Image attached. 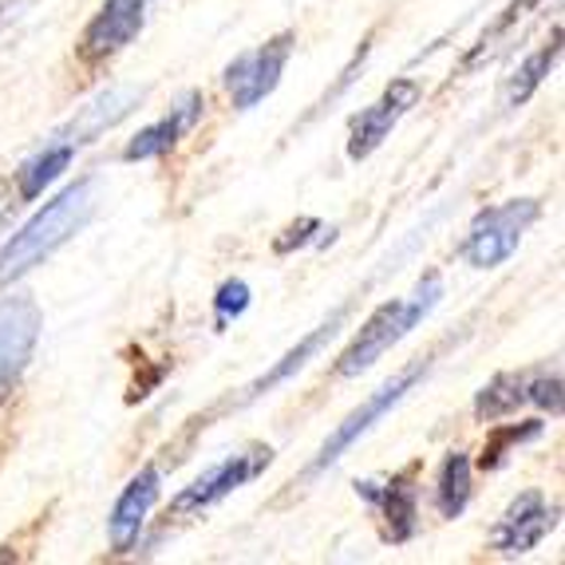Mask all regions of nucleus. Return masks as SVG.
I'll use <instances>...</instances> for the list:
<instances>
[{
	"label": "nucleus",
	"mask_w": 565,
	"mask_h": 565,
	"mask_svg": "<svg viewBox=\"0 0 565 565\" xmlns=\"http://www.w3.org/2000/svg\"><path fill=\"white\" fill-rule=\"evenodd\" d=\"M95 214V182L79 179L67 190H60L56 199L44 202V210L24 222L9 242L0 245V285H12L17 277L32 274L40 262L56 254L60 245H67L79 230L92 222Z\"/></svg>",
	"instance_id": "nucleus-1"
},
{
	"label": "nucleus",
	"mask_w": 565,
	"mask_h": 565,
	"mask_svg": "<svg viewBox=\"0 0 565 565\" xmlns=\"http://www.w3.org/2000/svg\"><path fill=\"white\" fill-rule=\"evenodd\" d=\"M439 297H444V277L427 274L424 281L415 285L412 297L380 305V309L360 324V332L352 337L349 349L337 356V376H360V372H367V367L376 364L387 349H396L407 332L419 329V324L431 317V309L439 305Z\"/></svg>",
	"instance_id": "nucleus-2"
},
{
	"label": "nucleus",
	"mask_w": 565,
	"mask_h": 565,
	"mask_svg": "<svg viewBox=\"0 0 565 565\" xmlns=\"http://www.w3.org/2000/svg\"><path fill=\"white\" fill-rule=\"evenodd\" d=\"M542 217V202L537 199H510L499 206H487L475 214L467 242H462V262L475 269H494V265L510 262V254L522 245L526 230Z\"/></svg>",
	"instance_id": "nucleus-3"
},
{
	"label": "nucleus",
	"mask_w": 565,
	"mask_h": 565,
	"mask_svg": "<svg viewBox=\"0 0 565 565\" xmlns=\"http://www.w3.org/2000/svg\"><path fill=\"white\" fill-rule=\"evenodd\" d=\"M44 312L29 292H12L0 301V404H9L36 356Z\"/></svg>",
	"instance_id": "nucleus-4"
},
{
	"label": "nucleus",
	"mask_w": 565,
	"mask_h": 565,
	"mask_svg": "<svg viewBox=\"0 0 565 565\" xmlns=\"http://www.w3.org/2000/svg\"><path fill=\"white\" fill-rule=\"evenodd\" d=\"M292 44H297L292 32H277V36H269L265 44L242 52V56L222 72V84H226L230 104H234L237 111H249V107H257L262 99H269V95L277 92V84H281V76H285V64H289V56H292Z\"/></svg>",
	"instance_id": "nucleus-5"
},
{
	"label": "nucleus",
	"mask_w": 565,
	"mask_h": 565,
	"mask_svg": "<svg viewBox=\"0 0 565 565\" xmlns=\"http://www.w3.org/2000/svg\"><path fill=\"white\" fill-rule=\"evenodd\" d=\"M427 372H431V360H415V364H407L396 380H387L384 387H376V392H372V396H367L364 404H360L356 412L344 419V424L332 427V435L321 444V451H317V459H312L309 471H324V467H332V462L349 451L360 435L372 431V427H376L380 419H384V415L392 412V407H396L399 399H404L407 392H412V387L427 376Z\"/></svg>",
	"instance_id": "nucleus-6"
},
{
	"label": "nucleus",
	"mask_w": 565,
	"mask_h": 565,
	"mask_svg": "<svg viewBox=\"0 0 565 565\" xmlns=\"http://www.w3.org/2000/svg\"><path fill=\"white\" fill-rule=\"evenodd\" d=\"M269 462H274V447H249V451H237V455H230V459L214 462L206 475H199L190 487H182L179 494H174L170 514H174V519H186V514L217 507V502L230 499L234 490H242L245 482H254Z\"/></svg>",
	"instance_id": "nucleus-7"
},
{
	"label": "nucleus",
	"mask_w": 565,
	"mask_h": 565,
	"mask_svg": "<svg viewBox=\"0 0 565 565\" xmlns=\"http://www.w3.org/2000/svg\"><path fill=\"white\" fill-rule=\"evenodd\" d=\"M424 99V84L412 76L404 79H392V84L384 87V95H380L376 104H367L364 111L352 119V131H349V159L352 162H364L372 159V154L384 147V139L392 135V127H396L399 119H404L407 111H412L415 104Z\"/></svg>",
	"instance_id": "nucleus-8"
},
{
	"label": "nucleus",
	"mask_w": 565,
	"mask_h": 565,
	"mask_svg": "<svg viewBox=\"0 0 565 565\" xmlns=\"http://www.w3.org/2000/svg\"><path fill=\"white\" fill-rule=\"evenodd\" d=\"M557 526V507H550L542 490H526L510 502L507 514L499 519L494 534H490V546L499 550L502 557H522Z\"/></svg>",
	"instance_id": "nucleus-9"
},
{
	"label": "nucleus",
	"mask_w": 565,
	"mask_h": 565,
	"mask_svg": "<svg viewBox=\"0 0 565 565\" xmlns=\"http://www.w3.org/2000/svg\"><path fill=\"white\" fill-rule=\"evenodd\" d=\"M142 24H147V0H104L99 12L87 20L84 36H79V56L87 64L115 56L139 36Z\"/></svg>",
	"instance_id": "nucleus-10"
},
{
	"label": "nucleus",
	"mask_w": 565,
	"mask_h": 565,
	"mask_svg": "<svg viewBox=\"0 0 565 565\" xmlns=\"http://www.w3.org/2000/svg\"><path fill=\"white\" fill-rule=\"evenodd\" d=\"M159 490H162V475L154 462H147V467L122 487V494L111 507V519H107V537H111L115 554H131L135 550L142 526L151 519L154 502H159Z\"/></svg>",
	"instance_id": "nucleus-11"
},
{
	"label": "nucleus",
	"mask_w": 565,
	"mask_h": 565,
	"mask_svg": "<svg viewBox=\"0 0 565 565\" xmlns=\"http://www.w3.org/2000/svg\"><path fill=\"white\" fill-rule=\"evenodd\" d=\"M202 111H206L202 92H186L162 119H154L151 127H142V131L122 147V162H147V159H159V154H170L179 147L182 135L194 131V122L202 119Z\"/></svg>",
	"instance_id": "nucleus-12"
},
{
	"label": "nucleus",
	"mask_w": 565,
	"mask_h": 565,
	"mask_svg": "<svg viewBox=\"0 0 565 565\" xmlns=\"http://www.w3.org/2000/svg\"><path fill=\"white\" fill-rule=\"evenodd\" d=\"M356 494L380 510L387 542H407L415 534V526H419V490H415L412 475H396L387 482L364 479L356 482Z\"/></svg>",
	"instance_id": "nucleus-13"
},
{
	"label": "nucleus",
	"mask_w": 565,
	"mask_h": 565,
	"mask_svg": "<svg viewBox=\"0 0 565 565\" xmlns=\"http://www.w3.org/2000/svg\"><path fill=\"white\" fill-rule=\"evenodd\" d=\"M344 317H349V305H344V309H337V312H332V317H329V321H324V324H317V329H312L309 337H305L301 344H297V349H289L281 360H277L274 367H269V372H265V376H257L254 384L245 387L242 404H254V399L269 396V392H274V387H281L289 376H297V372H301V367L309 364V360L317 356V352H321L332 337H337V329H340V324H344Z\"/></svg>",
	"instance_id": "nucleus-14"
},
{
	"label": "nucleus",
	"mask_w": 565,
	"mask_h": 565,
	"mask_svg": "<svg viewBox=\"0 0 565 565\" xmlns=\"http://www.w3.org/2000/svg\"><path fill=\"white\" fill-rule=\"evenodd\" d=\"M79 135L72 131V135H56L52 142H44L32 159H24L20 162V170H17V199L20 202H32V199H40L52 182L64 174L67 167H72V159H76V151H79Z\"/></svg>",
	"instance_id": "nucleus-15"
},
{
	"label": "nucleus",
	"mask_w": 565,
	"mask_h": 565,
	"mask_svg": "<svg viewBox=\"0 0 565 565\" xmlns=\"http://www.w3.org/2000/svg\"><path fill=\"white\" fill-rule=\"evenodd\" d=\"M557 60H562V29H554V36H550V44H542L534 52V56L522 60V67L510 76L507 84V107H522L530 99V95L537 92V87L546 84V76L557 67Z\"/></svg>",
	"instance_id": "nucleus-16"
},
{
	"label": "nucleus",
	"mask_w": 565,
	"mask_h": 565,
	"mask_svg": "<svg viewBox=\"0 0 565 565\" xmlns=\"http://www.w3.org/2000/svg\"><path fill=\"white\" fill-rule=\"evenodd\" d=\"M467 502H471V459L467 451H451L435 479V510L444 519H459Z\"/></svg>",
	"instance_id": "nucleus-17"
},
{
	"label": "nucleus",
	"mask_w": 565,
	"mask_h": 565,
	"mask_svg": "<svg viewBox=\"0 0 565 565\" xmlns=\"http://www.w3.org/2000/svg\"><path fill=\"white\" fill-rule=\"evenodd\" d=\"M526 380H530V372H499V376L475 396V415H479V419H499V415L519 412V407L526 404Z\"/></svg>",
	"instance_id": "nucleus-18"
},
{
	"label": "nucleus",
	"mask_w": 565,
	"mask_h": 565,
	"mask_svg": "<svg viewBox=\"0 0 565 565\" xmlns=\"http://www.w3.org/2000/svg\"><path fill=\"white\" fill-rule=\"evenodd\" d=\"M542 431H546V424H542V419H526V424L499 427V431L487 439V447H482L479 467H482V471H494V467H502V459H507L510 447L530 444V439H542Z\"/></svg>",
	"instance_id": "nucleus-19"
},
{
	"label": "nucleus",
	"mask_w": 565,
	"mask_h": 565,
	"mask_svg": "<svg viewBox=\"0 0 565 565\" xmlns=\"http://www.w3.org/2000/svg\"><path fill=\"white\" fill-rule=\"evenodd\" d=\"M537 4H542V0H510L507 9H502V17L494 20V24H490L487 32H482V40H479V44H475V52H471V56H467V64H462V67H475V64H479V60L487 56L490 47L499 44V40L507 36V32L514 29L519 20H526V17H530V9H537Z\"/></svg>",
	"instance_id": "nucleus-20"
},
{
	"label": "nucleus",
	"mask_w": 565,
	"mask_h": 565,
	"mask_svg": "<svg viewBox=\"0 0 565 565\" xmlns=\"http://www.w3.org/2000/svg\"><path fill=\"white\" fill-rule=\"evenodd\" d=\"M249 301H254V292H249V285H245L242 277H230V281L217 285V292H214V329H226L230 321H237V317L249 309Z\"/></svg>",
	"instance_id": "nucleus-21"
},
{
	"label": "nucleus",
	"mask_w": 565,
	"mask_h": 565,
	"mask_svg": "<svg viewBox=\"0 0 565 565\" xmlns=\"http://www.w3.org/2000/svg\"><path fill=\"white\" fill-rule=\"evenodd\" d=\"M526 404L550 407V415H562V376H557V372L530 376L526 380Z\"/></svg>",
	"instance_id": "nucleus-22"
},
{
	"label": "nucleus",
	"mask_w": 565,
	"mask_h": 565,
	"mask_svg": "<svg viewBox=\"0 0 565 565\" xmlns=\"http://www.w3.org/2000/svg\"><path fill=\"white\" fill-rule=\"evenodd\" d=\"M321 222H317V217H297V222H292L289 230H285L281 237H277L274 242V254H292V249H305V245L312 242V234H321Z\"/></svg>",
	"instance_id": "nucleus-23"
}]
</instances>
